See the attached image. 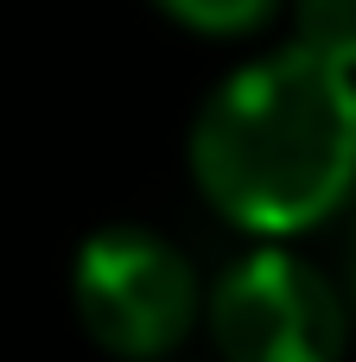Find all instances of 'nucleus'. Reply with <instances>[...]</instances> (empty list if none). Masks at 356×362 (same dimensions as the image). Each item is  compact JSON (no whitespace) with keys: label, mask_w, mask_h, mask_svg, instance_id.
Returning a JSON list of instances; mask_svg holds the SVG:
<instances>
[{"label":"nucleus","mask_w":356,"mask_h":362,"mask_svg":"<svg viewBox=\"0 0 356 362\" xmlns=\"http://www.w3.org/2000/svg\"><path fill=\"white\" fill-rule=\"evenodd\" d=\"M191 185L261 242L306 235L356 197V70L306 45L236 64L191 121Z\"/></svg>","instance_id":"nucleus-1"},{"label":"nucleus","mask_w":356,"mask_h":362,"mask_svg":"<svg viewBox=\"0 0 356 362\" xmlns=\"http://www.w3.org/2000/svg\"><path fill=\"white\" fill-rule=\"evenodd\" d=\"M204 299L210 293L197 286L191 255L178 242H166L159 229H140V223L96 229L70 267L76 325L89 331L96 350H108L121 362L172 356L197 331Z\"/></svg>","instance_id":"nucleus-2"},{"label":"nucleus","mask_w":356,"mask_h":362,"mask_svg":"<svg viewBox=\"0 0 356 362\" xmlns=\"http://www.w3.org/2000/svg\"><path fill=\"white\" fill-rule=\"evenodd\" d=\"M344 280L293 248H255L204 299V331L223 362H344L350 350Z\"/></svg>","instance_id":"nucleus-3"},{"label":"nucleus","mask_w":356,"mask_h":362,"mask_svg":"<svg viewBox=\"0 0 356 362\" xmlns=\"http://www.w3.org/2000/svg\"><path fill=\"white\" fill-rule=\"evenodd\" d=\"M172 25L197 32V38H248L261 32L287 0H153Z\"/></svg>","instance_id":"nucleus-4"},{"label":"nucleus","mask_w":356,"mask_h":362,"mask_svg":"<svg viewBox=\"0 0 356 362\" xmlns=\"http://www.w3.org/2000/svg\"><path fill=\"white\" fill-rule=\"evenodd\" d=\"M293 6V45L356 70V0H287Z\"/></svg>","instance_id":"nucleus-5"},{"label":"nucleus","mask_w":356,"mask_h":362,"mask_svg":"<svg viewBox=\"0 0 356 362\" xmlns=\"http://www.w3.org/2000/svg\"><path fill=\"white\" fill-rule=\"evenodd\" d=\"M344 299L356 312V223H350V242H344Z\"/></svg>","instance_id":"nucleus-6"}]
</instances>
